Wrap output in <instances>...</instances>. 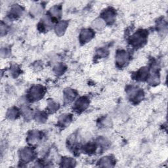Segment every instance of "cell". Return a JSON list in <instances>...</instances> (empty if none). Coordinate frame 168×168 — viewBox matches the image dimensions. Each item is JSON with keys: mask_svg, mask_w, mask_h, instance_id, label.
<instances>
[{"mask_svg": "<svg viewBox=\"0 0 168 168\" xmlns=\"http://www.w3.org/2000/svg\"><path fill=\"white\" fill-rule=\"evenodd\" d=\"M100 166L110 167L112 166V164H113L112 160L110 157H104L99 161Z\"/></svg>", "mask_w": 168, "mask_h": 168, "instance_id": "52a82bcc", "label": "cell"}, {"mask_svg": "<svg viewBox=\"0 0 168 168\" xmlns=\"http://www.w3.org/2000/svg\"><path fill=\"white\" fill-rule=\"evenodd\" d=\"M44 94V89L42 86H34L31 88L30 92V99L38 100L41 99Z\"/></svg>", "mask_w": 168, "mask_h": 168, "instance_id": "7a4b0ae2", "label": "cell"}, {"mask_svg": "<svg viewBox=\"0 0 168 168\" xmlns=\"http://www.w3.org/2000/svg\"><path fill=\"white\" fill-rule=\"evenodd\" d=\"M147 75H148V70H146V68H144L138 72L137 74V78H139L138 80H143L147 76Z\"/></svg>", "mask_w": 168, "mask_h": 168, "instance_id": "9c48e42d", "label": "cell"}, {"mask_svg": "<svg viewBox=\"0 0 168 168\" xmlns=\"http://www.w3.org/2000/svg\"><path fill=\"white\" fill-rule=\"evenodd\" d=\"M71 121L70 116L69 115H62L59 118V123L61 126H65L70 124Z\"/></svg>", "mask_w": 168, "mask_h": 168, "instance_id": "ba28073f", "label": "cell"}, {"mask_svg": "<svg viewBox=\"0 0 168 168\" xmlns=\"http://www.w3.org/2000/svg\"><path fill=\"white\" fill-rule=\"evenodd\" d=\"M94 33L91 30H85L82 31L80 35V40L82 42L85 43L89 41L93 38Z\"/></svg>", "mask_w": 168, "mask_h": 168, "instance_id": "8992f818", "label": "cell"}, {"mask_svg": "<svg viewBox=\"0 0 168 168\" xmlns=\"http://www.w3.org/2000/svg\"><path fill=\"white\" fill-rule=\"evenodd\" d=\"M129 56L126 51H122L117 53L116 57V62L117 64H120L121 66L126 64L128 61Z\"/></svg>", "mask_w": 168, "mask_h": 168, "instance_id": "5b68a950", "label": "cell"}, {"mask_svg": "<svg viewBox=\"0 0 168 168\" xmlns=\"http://www.w3.org/2000/svg\"><path fill=\"white\" fill-rule=\"evenodd\" d=\"M146 37H147V34L146 32L142 30L139 31L132 36L131 40V44L135 47L141 46L144 43H145Z\"/></svg>", "mask_w": 168, "mask_h": 168, "instance_id": "6da1fadb", "label": "cell"}, {"mask_svg": "<svg viewBox=\"0 0 168 168\" xmlns=\"http://www.w3.org/2000/svg\"><path fill=\"white\" fill-rule=\"evenodd\" d=\"M62 163L64 164H67L66 167H72L74 166V163H75V161L72 158H64L63 160H62ZM63 165V164H62Z\"/></svg>", "mask_w": 168, "mask_h": 168, "instance_id": "4fadbf2b", "label": "cell"}, {"mask_svg": "<svg viewBox=\"0 0 168 168\" xmlns=\"http://www.w3.org/2000/svg\"><path fill=\"white\" fill-rule=\"evenodd\" d=\"M9 115H10V117H15V116H17L18 115V111L16 109H14V110H11V111H9Z\"/></svg>", "mask_w": 168, "mask_h": 168, "instance_id": "9a60e30c", "label": "cell"}, {"mask_svg": "<svg viewBox=\"0 0 168 168\" xmlns=\"http://www.w3.org/2000/svg\"><path fill=\"white\" fill-rule=\"evenodd\" d=\"M65 96L66 97V100H69V101H71V100H72V99H74L76 95L74 94V92H73L72 90L69 89V90L67 91V92L66 93V94H65Z\"/></svg>", "mask_w": 168, "mask_h": 168, "instance_id": "5bb4252c", "label": "cell"}, {"mask_svg": "<svg viewBox=\"0 0 168 168\" xmlns=\"http://www.w3.org/2000/svg\"><path fill=\"white\" fill-rule=\"evenodd\" d=\"M114 14L113 13V12L112 11H110V9L105 12L104 19H106L108 22H112L114 20Z\"/></svg>", "mask_w": 168, "mask_h": 168, "instance_id": "30bf717a", "label": "cell"}, {"mask_svg": "<svg viewBox=\"0 0 168 168\" xmlns=\"http://www.w3.org/2000/svg\"><path fill=\"white\" fill-rule=\"evenodd\" d=\"M89 100L86 97H81L76 102L74 109L78 111H83L88 107Z\"/></svg>", "mask_w": 168, "mask_h": 168, "instance_id": "277c9868", "label": "cell"}, {"mask_svg": "<svg viewBox=\"0 0 168 168\" xmlns=\"http://www.w3.org/2000/svg\"><path fill=\"white\" fill-rule=\"evenodd\" d=\"M29 138L30 139V141H32L31 143H36L37 141L40 140V133L37 131H33L31 134V135L29 137Z\"/></svg>", "mask_w": 168, "mask_h": 168, "instance_id": "8fae6325", "label": "cell"}, {"mask_svg": "<svg viewBox=\"0 0 168 168\" xmlns=\"http://www.w3.org/2000/svg\"><path fill=\"white\" fill-rule=\"evenodd\" d=\"M20 157L21 160L24 162H28L33 159L34 154H33V152L32 149H30L29 148H26L21 151Z\"/></svg>", "mask_w": 168, "mask_h": 168, "instance_id": "3957f363", "label": "cell"}, {"mask_svg": "<svg viewBox=\"0 0 168 168\" xmlns=\"http://www.w3.org/2000/svg\"><path fill=\"white\" fill-rule=\"evenodd\" d=\"M67 23L65 22H62L60 23L57 26V28H56V31L58 33L59 32H64V30L66 27Z\"/></svg>", "mask_w": 168, "mask_h": 168, "instance_id": "7c38bea8", "label": "cell"}]
</instances>
